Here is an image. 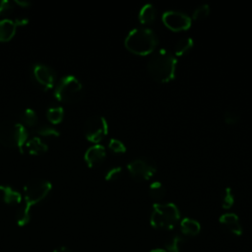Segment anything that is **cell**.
Wrapping results in <instances>:
<instances>
[{"label": "cell", "instance_id": "cell-24", "mask_svg": "<svg viewBox=\"0 0 252 252\" xmlns=\"http://www.w3.org/2000/svg\"><path fill=\"white\" fill-rule=\"evenodd\" d=\"M234 204V196L229 187H226L221 196V207L225 210L230 209Z\"/></svg>", "mask_w": 252, "mask_h": 252}, {"label": "cell", "instance_id": "cell-2", "mask_svg": "<svg viewBox=\"0 0 252 252\" xmlns=\"http://www.w3.org/2000/svg\"><path fill=\"white\" fill-rule=\"evenodd\" d=\"M124 44L131 53L146 56L154 52L158 44V39L151 29L136 28L129 32L124 40Z\"/></svg>", "mask_w": 252, "mask_h": 252}, {"label": "cell", "instance_id": "cell-17", "mask_svg": "<svg viewBox=\"0 0 252 252\" xmlns=\"http://www.w3.org/2000/svg\"><path fill=\"white\" fill-rule=\"evenodd\" d=\"M156 15L157 12L155 6L152 4H146L140 9L138 18L141 24L149 25L152 22H154V20L156 19Z\"/></svg>", "mask_w": 252, "mask_h": 252}, {"label": "cell", "instance_id": "cell-14", "mask_svg": "<svg viewBox=\"0 0 252 252\" xmlns=\"http://www.w3.org/2000/svg\"><path fill=\"white\" fill-rule=\"evenodd\" d=\"M17 27L13 20L4 18L0 20V42L10 41L16 34Z\"/></svg>", "mask_w": 252, "mask_h": 252}, {"label": "cell", "instance_id": "cell-20", "mask_svg": "<svg viewBox=\"0 0 252 252\" xmlns=\"http://www.w3.org/2000/svg\"><path fill=\"white\" fill-rule=\"evenodd\" d=\"M46 118L52 125L60 124L64 118V109L61 106H51L46 111Z\"/></svg>", "mask_w": 252, "mask_h": 252}, {"label": "cell", "instance_id": "cell-9", "mask_svg": "<svg viewBox=\"0 0 252 252\" xmlns=\"http://www.w3.org/2000/svg\"><path fill=\"white\" fill-rule=\"evenodd\" d=\"M161 18L164 26L172 32L186 31L191 27V18L181 11H165Z\"/></svg>", "mask_w": 252, "mask_h": 252}, {"label": "cell", "instance_id": "cell-21", "mask_svg": "<svg viewBox=\"0 0 252 252\" xmlns=\"http://www.w3.org/2000/svg\"><path fill=\"white\" fill-rule=\"evenodd\" d=\"M165 194H166V189L162 183L158 181H155L151 183L149 187V195L152 199L156 201H160L164 198Z\"/></svg>", "mask_w": 252, "mask_h": 252}, {"label": "cell", "instance_id": "cell-4", "mask_svg": "<svg viewBox=\"0 0 252 252\" xmlns=\"http://www.w3.org/2000/svg\"><path fill=\"white\" fill-rule=\"evenodd\" d=\"M28 141V132L25 126L14 121H4L0 124V144L6 148L23 149Z\"/></svg>", "mask_w": 252, "mask_h": 252}, {"label": "cell", "instance_id": "cell-26", "mask_svg": "<svg viewBox=\"0 0 252 252\" xmlns=\"http://www.w3.org/2000/svg\"><path fill=\"white\" fill-rule=\"evenodd\" d=\"M37 134L39 136H42V137H52V138H57L60 136V133L59 131L55 128V127H52V126H47V125H43V126H40L38 129H37Z\"/></svg>", "mask_w": 252, "mask_h": 252}, {"label": "cell", "instance_id": "cell-29", "mask_svg": "<svg viewBox=\"0 0 252 252\" xmlns=\"http://www.w3.org/2000/svg\"><path fill=\"white\" fill-rule=\"evenodd\" d=\"M239 114L234 111V110H227L225 113H224V116H223V119H224V122L228 125H234L236 124L238 121H239Z\"/></svg>", "mask_w": 252, "mask_h": 252}, {"label": "cell", "instance_id": "cell-10", "mask_svg": "<svg viewBox=\"0 0 252 252\" xmlns=\"http://www.w3.org/2000/svg\"><path fill=\"white\" fill-rule=\"evenodd\" d=\"M32 74L35 82L41 86L43 90L47 91L53 88L56 80V74L50 66L42 63H36L32 66Z\"/></svg>", "mask_w": 252, "mask_h": 252}, {"label": "cell", "instance_id": "cell-11", "mask_svg": "<svg viewBox=\"0 0 252 252\" xmlns=\"http://www.w3.org/2000/svg\"><path fill=\"white\" fill-rule=\"evenodd\" d=\"M105 157L106 152L104 147L99 144H94L86 151L84 159L90 168H94L99 166L104 161Z\"/></svg>", "mask_w": 252, "mask_h": 252}, {"label": "cell", "instance_id": "cell-7", "mask_svg": "<svg viewBox=\"0 0 252 252\" xmlns=\"http://www.w3.org/2000/svg\"><path fill=\"white\" fill-rule=\"evenodd\" d=\"M108 133V124L102 116H92L84 124L86 139L94 144H98Z\"/></svg>", "mask_w": 252, "mask_h": 252}, {"label": "cell", "instance_id": "cell-33", "mask_svg": "<svg viewBox=\"0 0 252 252\" xmlns=\"http://www.w3.org/2000/svg\"><path fill=\"white\" fill-rule=\"evenodd\" d=\"M53 252H73L71 249H69L68 247H65V246H60V247H57L53 250Z\"/></svg>", "mask_w": 252, "mask_h": 252}, {"label": "cell", "instance_id": "cell-32", "mask_svg": "<svg viewBox=\"0 0 252 252\" xmlns=\"http://www.w3.org/2000/svg\"><path fill=\"white\" fill-rule=\"evenodd\" d=\"M14 4H16L17 6H19L21 8H28L32 5V2L27 1V0H24V1L23 0H16V1H14Z\"/></svg>", "mask_w": 252, "mask_h": 252}, {"label": "cell", "instance_id": "cell-30", "mask_svg": "<svg viewBox=\"0 0 252 252\" xmlns=\"http://www.w3.org/2000/svg\"><path fill=\"white\" fill-rule=\"evenodd\" d=\"M14 6L11 1L1 0L0 1V16H8L13 12Z\"/></svg>", "mask_w": 252, "mask_h": 252}, {"label": "cell", "instance_id": "cell-8", "mask_svg": "<svg viewBox=\"0 0 252 252\" xmlns=\"http://www.w3.org/2000/svg\"><path fill=\"white\" fill-rule=\"evenodd\" d=\"M127 169L131 177L137 181L148 180L153 177L157 171L155 163L144 158H139L131 160L127 164Z\"/></svg>", "mask_w": 252, "mask_h": 252}, {"label": "cell", "instance_id": "cell-12", "mask_svg": "<svg viewBox=\"0 0 252 252\" xmlns=\"http://www.w3.org/2000/svg\"><path fill=\"white\" fill-rule=\"evenodd\" d=\"M219 221L220 225L232 235L240 236L242 234V226L239 222L238 217L235 214L225 213L220 217Z\"/></svg>", "mask_w": 252, "mask_h": 252}, {"label": "cell", "instance_id": "cell-1", "mask_svg": "<svg viewBox=\"0 0 252 252\" xmlns=\"http://www.w3.org/2000/svg\"><path fill=\"white\" fill-rule=\"evenodd\" d=\"M177 60L173 53L159 49L149 59L147 69L150 76L158 83H168L175 76Z\"/></svg>", "mask_w": 252, "mask_h": 252}, {"label": "cell", "instance_id": "cell-15", "mask_svg": "<svg viewBox=\"0 0 252 252\" xmlns=\"http://www.w3.org/2000/svg\"><path fill=\"white\" fill-rule=\"evenodd\" d=\"M26 149L32 156H40L47 152L48 146L39 137H33L27 141Z\"/></svg>", "mask_w": 252, "mask_h": 252}, {"label": "cell", "instance_id": "cell-3", "mask_svg": "<svg viewBox=\"0 0 252 252\" xmlns=\"http://www.w3.org/2000/svg\"><path fill=\"white\" fill-rule=\"evenodd\" d=\"M180 220L178 208L173 203H156L153 206L150 222L156 229L170 230Z\"/></svg>", "mask_w": 252, "mask_h": 252}, {"label": "cell", "instance_id": "cell-6", "mask_svg": "<svg viewBox=\"0 0 252 252\" xmlns=\"http://www.w3.org/2000/svg\"><path fill=\"white\" fill-rule=\"evenodd\" d=\"M52 189V184L43 179H34L29 181L24 186V206L31 210V208L41 201H43Z\"/></svg>", "mask_w": 252, "mask_h": 252}, {"label": "cell", "instance_id": "cell-5", "mask_svg": "<svg viewBox=\"0 0 252 252\" xmlns=\"http://www.w3.org/2000/svg\"><path fill=\"white\" fill-rule=\"evenodd\" d=\"M54 96L58 101L75 103L83 96V85L75 76L67 75L55 86Z\"/></svg>", "mask_w": 252, "mask_h": 252}, {"label": "cell", "instance_id": "cell-23", "mask_svg": "<svg viewBox=\"0 0 252 252\" xmlns=\"http://www.w3.org/2000/svg\"><path fill=\"white\" fill-rule=\"evenodd\" d=\"M31 220V210L27 209L24 205L19 208L16 213V221L18 225L25 226L30 222Z\"/></svg>", "mask_w": 252, "mask_h": 252}, {"label": "cell", "instance_id": "cell-18", "mask_svg": "<svg viewBox=\"0 0 252 252\" xmlns=\"http://www.w3.org/2000/svg\"><path fill=\"white\" fill-rule=\"evenodd\" d=\"M20 123L25 127H35L38 123L37 114L32 108H27L23 110L20 114Z\"/></svg>", "mask_w": 252, "mask_h": 252}, {"label": "cell", "instance_id": "cell-28", "mask_svg": "<svg viewBox=\"0 0 252 252\" xmlns=\"http://www.w3.org/2000/svg\"><path fill=\"white\" fill-rule=\"evenodd\" d=\"M121 173H122V168L120 166L112 167L111 169H109L106 172V174L104 176V179L106 181H115L121 176Z\"/></svg>", "mask_w": 252, "mask_h": 252}, {"label": "cell", "instance_id": "cell-27", "mask_svg": "<svg viewBox=\"0 0 252 252\" xmlns=\"http://www.w3.org/2000/svg\"><path fill=\"white\" fill-rule=\"evenodd\" d=\"M108 148L116 154H124L126 152V147L125 145L118 139H110L108 143Z\"/></svg>", "mask_w": 252, "mask_h": 252}, {"label": "cell", "instance_id": "cell-25", "mask_svg": "<svg viewBox=\"0 0 252 252\" xmlns=\"http://www.w3.org/2000/svg\"><path fill=\"white\" fill-rule=\"evenodd\" d=\"M209 14H210V6L208 4H202L193 11L192 19L195 21H200L207 18Z\"/></svg>", "mask_w": 252, "mask_h": 252}, {"label": "cell", "instance_id": "cell-22", "mask_svg": "<svg viewBox=\"0 0 252 252\" xmlns=\"http://www.w3.org/2000/svg\"><path fill=\"white\" fill-rule=\"evenodd\" d=\"M184 243V238L181 235L171 236L164 245L165 252H181V247Z\"/></svg>", "mask_w": 252, "mask_h": 252}, {"label": "cell", "instance_id": "cell-13", "mask_svg": "<svg viewBox=\"0 0 252 252\" xmlns=\"http://www.w3.org/2000/svg\"><path fill=\"white\" fill-rule=\"evenodd\" d=\"M0 198L7 205H18L23 199L20 192L7 185H0Z\"/></svg>", "mask_w": 252, "mask_h": 252}, {"label": "cell", "instance_id": "cell-19", "mask_svg": "<svg viewBox=\"0 0 252 252\" xmlns=\"http://www.w3.org/2000/svg\"><path fill=\"white\" fill-rule=\"evenodd\" d=\"M194 45V41L191 37H184L181 38L179 41H177V43L175 44L174 47V53L173 55L175 57H179V56H183L185 54H187L193 47Z\"/></svg>", "mask_w": 252, "mask_h": 252}, {"label": "cell", "instance_id": "cell-31", "mask_svg": "<svg viewBox=\"0 0 252 252\" xmlns=\"http://www.w3.org/2000/svg\"><path fill=\"white\" fill-rule=\"evenodd\" d=\"M14 23L16 25V27H24L27 26L29 24V20L27 18H17L16 20H14Z\"/></svg>", "mask_w": 252, "mask_h": 252}, {"label": "cell", "instance_id": "cell-34", "mask_svg": "<svg viewBox=\"0 0 252 252\" xmlns=\"http://www.w3.org/2000/svg\"><path fill=\"white\" fill-rule=\"evenodd\" d=\"M150 252H165L163 249H159V248H158V249H153V250H151Z\"/></svg>", "mask_w": 252, "mask_h": 252}, {"label": "cell", "instance_id": "cell-16", "mask_svg": "<svg viewBox=\"0 0 252 252\" xmlns=\"http://www.w3.org/2000/svg\"><path fill=\"white\" fill-rule=\"evenodd\" d=\"M180 230L186 236H195L201 230L200 223L191 218H184L180 221Z\"/></svg>", "mask_w": 252, "mask_h": 252}]
</instances>
